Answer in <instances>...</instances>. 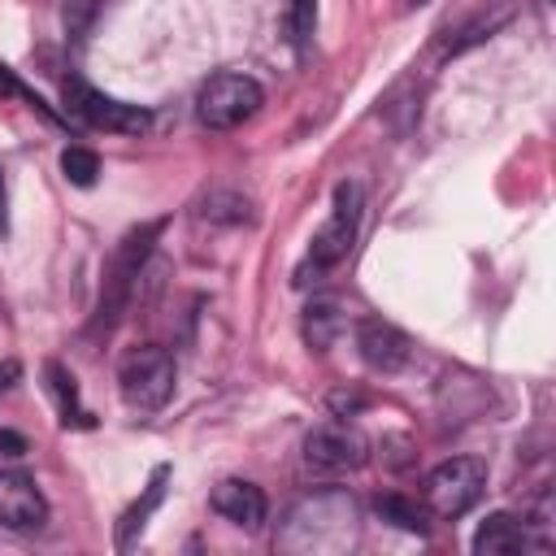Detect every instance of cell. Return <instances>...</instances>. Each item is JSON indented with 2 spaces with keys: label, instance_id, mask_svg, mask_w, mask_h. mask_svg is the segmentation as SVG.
<instances>
[{
  "label": "cell",
  "instance_id": "1",
  "mask_svg": "<svg viewBox=\"0 0 556 556\" xmlns=\"http://www.w3.org/2000/svg\"><path fill=\"white\" fill-rule=\"evenodd\" d=\"M161 226H165V222H143V226H135V230L117 243V252H113V261H109V269H104V287H100V308H96L91 334H109V330L117 326L122 308L130 304V287H135L139 269H143V261L152 256V243H156Z\"/></svg>",
  "mask_w": 556,
  "mask_h": 556
},
{
  "label": "cell",
  "instance_id": "2",
  "mask_svg": "<svg viewBox=\"0 0 556 556\" xmlns=\"http://www.w3.org/2000/svg\"><path fill=\"white\" fill-rule=\"evenodd\" d=\"M174 382H178V369H174V356L165 348H130L117 365V391L126 400V408L135 413H156L169 404L174 395Z\"/></svg>",
  "mask_w": 556,
  "mask_h": 556
},
{
  "label": "cell",
  "instance_id": "3",
  "mask_svg": "<svg viewBox=\"0 0 556 556\" xmlns=\"http://www.w3.org/2000/svg\"><path fill=\"white\" fill-rule=\"evenodd\" d=\"M261 104H265V91H261L256 78L222 70V74L204 78V87L195 96V117L208 130H235V126L252 122L261 113Z\"/></svg>",
  "mask_w": 556,
  "mask_h": 556
},
{
  "label": "cell",
  "instance_id": "4",
  "mask_svg": "<svg viewBox=\"0 0 556 556\" xmlns=\"http://www.w3.org/2000/svg\"><path fill=\"white\" fill-rule=\"evenodd\" d=\"M486 491V465L478 456H452L443 465H434L421 482V500L434 517L443 521H456L465 517Z\"/></svg>",
  "mask_w": 556,
  "mask_h": 556
},
{
  "label": "cell",
  "instance_id": "5",
  "mask_svg": "<svg viewBox=\"0 0 556 556\" xmlns=\"http://www.w3.org/2000/svg\"><path fill=\"white\" fill-rule=\"evenodd\" d=\"M365 456H369V443H365V434L356 426H348V417L321 421V426H313L304 434V465L313 473H326V478L352 473V469L365 465Z\"/></svg>",
  "mask_w": 556,
  "mask_h": 556
},
{
  "label": "cell",
  "instance_id": "6",
  "mask_svg": "<svg viewBox=\"0 0 556 556\" xmlns=\"http://www.w3.org/2000/svg\"><path fill=\"white\" fill-rule=\"evenodd\" d=\"M65 104H70V113H78L87 126L109 130V135H143L148 122H152L148 109L126 104V100H113V96L96 91V87L83 83V78H65Z\"/></svg>",
  "mask_w": 556,
  "mask_h": 556
},
{
  "label": "cell",
  "instance_id": "7",
  "mask_svg": "<svg viewBox=\"0 0 556 556\" xmlns=\"http://www.w3.org/2000/svg\"><path fill=\"white\" fill-rule=\"evenodd\" d=\"M356 226H361V187H356V182H339V187H334V213H330V222L313 235L308 261H313L317 269L339 265V261L352 252V243H356Z\"/></svg>",
  "mask_w": 556,
  "mask_h": 556
},
{
  "label": "cell",
  "instance_id": "8",
  "mask_svg": "<svg viewBox=\"0 0 556 556\" xmlns=\"http://www.w3.org/2000/svg\"><path fill=\"white\" fill-rule=\"evenodd\" d=\"M48 521V500L39 482L22 469L0 473V526L9 530H39Z\"/></svg>",
  "mask_w": 556,
  "mask_h": 556
},
{
  "label": "cell",
  "instance_id": "9",
  "mask_svg": "<svg viewBox=\"0 0 556 556\" xmlns=\"http://www.w3.org/2000/svg\"><path fill=\"white\" fill-rule=\"evenodd\" d=\"M356 348H361L365 365L378 369V374H395V369H404L408 356H413L408 334H404L400 326L382 321V317H365V321L356 326Z\"/></svg>",
  "mask_w": 556,
  "mask_h": 556
},
{
  "label": "cell",
  "instance_id": "10",
  "mask_svg": "<svg viewBox=\"0 0 556 556\" xmlns=\"http://www.w3.org/2000/svg\"><path fill=\"white\" fill-rule=\"evenodd\" d=\"M213 513L235 521L239 530H261L265 521V491L243 478H226L213 486Z\"/></svg>",
  "mask_w": 556,
  "mask_h": 556
},
{
  "label": "cell",
  "instance_id": "11",
  "mask_svg": "<svg viewBox=\"0 0 556 556\" xmlns=\"http://www.w3.org/2000/svg\"><path fill=\"white\" fill-rule=\"evenodd\" d=\"M165 478H169V465H156L152 469V478H148V486H143V500H135L126 513H122V521H117V534H113V543L126 552L139 534H143V526H148V517L156 513V504L165 500Z\"/></svg>",
  "mask_w": 556,
  "mask_h": 556
},
{
  "label": "cell",
  "instance_id": "12",
  "mask_svg": "<svg viewBox=\"0 0 556 556\" xmlns=\"http://www.w3.org/2000/svg\"><path fill=\"white\" fill-rule=\"evenodd\" d=\"M521 547H526V526L517 517H508V513H491L473 534V552L478 556H513Z\"/></svg>",
  "mask_w": 556,
  "mask_h": 556
},
{
  "label": "cell",
  "instance_id": "13",
  "mask_svg": "<svg viewBox=\"0 0 556 556\" xmlns=\"http://www.w3.org/2000/svg\"><path fill=\"white\" fill-rule=\"evenodd\" d=\"M343 308L334 304V300H313L308 308H304V321H300V330H304V343L313 348V352H330L334 348V339L343 334Z\"/></svg>",
  "mask_w": 556,
  "mask_h": 556
},
{
  "label": "cell",
  "instance_id": "14",
  "mask_svg": "<svg viewBox=\"0 0 556 556\" xmlns=\"http://www.w3.org/2000/svg\"><path fill=\"white\" fill-rule=\"evenodd\" d=\"M43 378H48V391L56 395L61 421H65V426H91V413L78 404V387H74V374H70L61 361H48V365H43Z\"/></svg>",
  "mask_w": 556,
  "mask_h": 556
},
{
  "label": "cell",
  "instance_id": "15",
  "mask_svg": "<svg viewBox=\"0 0 556 556\" xmlns=\"http://www.w3.org/2000/svg\"><path fill=\"white\" fill-rule=\"evenodd\" d=\"M374 508H378L382 521H391V526H400V530H413V534L426 530V508H421L417 500H404V495L387 491V495L374 500Z\"/></svg>",
  "mask_w": 556,
  "mask_h": 556
},
{
  "label": "cell",
  "instance_id": "16",
  "mask_svg": "<svg viewBox=\"0 0 556 556\" xmlns=\"http://www.w3.org/2000/svg\"><path fill=\"white\" fill-rule=\"evenodd\" d=\"M61 174L74 182V187H91L96 174H100V156L91 148H65L61 152Z\"/></svg>",
  "mask_w": 556,
  "mask_h": 556
},
{
  "label": "cell",
  "instance_id": "17",
  "mask_svg": "<svg viewBox=\"0 0 556 556\" xmlns=\"http://www.w3.org/2000/svg\"><path fill=\"white\" fill-rule=\"evenodd\" d=\"M200 217H208V222H243L248 217V200L239 195V191H213L204 204H200Z\"/></svg>",
  "mask_w": 556,
  "mask_h": 556
},
{
  "label": "cell",
  "instance_id": "18",
  "mask_svg": "<svg viewBox=\"0 0 556 556\" xmlns=\"http://www.w3.org/2000/svg\"><path fill=\"white\" fill-rule=\"evenodd\" d=\"M91 13H96V0H65V30L70 35H83L87 22H91Z\"/></svg>",
  "mask_w": 556,
  "mask_h": 556
},
{
  "label": "cell",
  "instance_id": "19",
  "mask_svg": "<svg viewBox=\"0 0 556 556\" xmlns=\"http://www.w3.org/2000/svg\"><path fill=\"white\" fill-rule=\"evenodd\" d=\"M0 96H22V100H30L35 109H43V113H48V104H43L39 96H30V91H26L22 83H17V74H13L9 65H0ZM48 117H52V113H48Z\"/></svg>",
  "mask_w": 556,
  "mask_h": 556
},
{
  "label": "cell",
  "instance_id": "20",
  "mask_svg": "<svg viewBox=\"0 0 556 556\" xmlns=\"http://www.w3.org/2000/svg\"><path fill=\"white\" fill-rule=\"evenodd\" d=\"M361 404H365V400H361V395H348V391H334V395H330V408H334V417H352Z\"/></svg>",
  "mask_w": 556,
  "mask_h": 556
},
{
  "label": "cell",
  "instance_id": "21",
  "mask_svg": "<svg viewBox=\"0 0 556 556\" xmlns=\"http://www.w3.org/2000/svg\"><path fill=\"white\" fill-rule=\"evenodd\" d=\"M291 9H295V30L308 35V30H313V9H317V4H313V0H291Z\"/></svg>",
  "mask_w": 556,
  "mask_h": 556
},
{
  "label": "cell",
  "instance_id": "22",
  "mask_svg": "<svg viewBox=\"0 0 556 556\" xmlns=\"http://www.w3.org/2000/svg\"><path fill=\"white\" fill-rule=\"evenodd\" d=\"M17 378H22V365L17 361H0V391H9Z\"/></svg>",
  "mask_w": 556,
  "mask_h": 556
},
{
  "label": "cell",
  "instance_id": "23",
  "mask_svg": "<svg viewBox=\"0 0 556 556\" xmlns=\"http://www.w3.org/2000/svg\"><path fill=\"white\" fill-rule=\"evenodd\" d=\"M0 447H9V456H22L26 452V443L17 434H9V430H0Z\"/></svg>",
  "mask_w": 556,
  "mask_h": 556
},
{
  "label": "cell",
  "instance_id": "24",
  "mask_svg": "<svg viewBox=\"0 0 556 556\" xmlns=\"http://www.w3.org/2000/svg\"><path fill=\"white\" fill-rule=\"evenodd\" d=\"M0 222H4V182H0Z\"/></svg>",
  "mask_w": 556,
  "mask_h": 556
}]
</instances>
